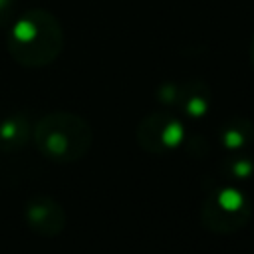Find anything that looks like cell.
<instances>
[{"mask_svg": "<svg viewBox=\"0 0 254 254\" xmlns=\"http://www.w3.org/2000/svg\"><path fill=\"white\" fill-rule=\"evenodd\" d=\"M6 46L16 64L46 67L64 50V30L54 14L44 8H32L10 24Z\"/></svg>", "mask_w": 254, "mask_h": 254, "instance_id": "cell-1", "label": "cell"}, {"mask_svg": "<svg viewBox=\"0 0 254 254\" xmlns=\"http://www.w3.org/2000/svg\"><path fill=\"white\" fill-rule=\"evenodd\" d=\"M32 141L44 159L69 165L89 153L93 131L91 125L73 111H50L32 127Z\"/></svg>", "mask_w": 254, "mask_h": 254, "instance_id": "cell-2", "label": "cell"}, {"mask_svg": "<svg viewBox=\"0 0 254 254\" xmlns=\"http://www.w3.org/2000/svg\"><path fill=\"white\" fill-rule=\"evenodd\" d=\"M252 216L248 196L234 187H218L206 194L200 204V224L214 234H234L242 230Z\"/></svg>", "mask_w": 254, "mask_h": 254, "instance_id": "cell-3", "label": "cell"}, {"mask_svg": "<svg viewBox=\"0 0 254 254\" xmlns=\"http://www.w3.org/2000/svg\"><path fill=\"white\" fill-rule=\"evenodd\" d=\"M137 145L151 155H167L185 141V125L171 111L147 113L135 129Z\"/></svg>", "mask_w": 254, "mask_h": 254, "instance_id": "cell-4", "label": "cell"}, {"mask_svg": "<svg viewBox=\"0 0 254 254\" xmlns=\"http://www.w3.org/2000/svg\"><path fill=\"white\" fill-rule=\"evenodd\" d=\"M24 220L28 228L44 238H54L64 232L67 214L62 202L50 194H34L24 204Z\"/></svg>", "mask_w": 254, "mask_h": 254, "instance_id": "cell-5", "label": "cell"}, {"mask_svg": "<svg viewBox=\"0 0 254 254\" xmlns=\"http://www.w3.org/2000/svg\"><path fill=\"white\" fill-rule=\"evenodd\" d=\"M177 107L190 119H202L212 107V91L202 79H187L179 85Z\"/></svg>", "mask_w": 254, "mask_h": 254, "instance_id": "cell-6", "label": "cell"}, {"mask_svg": "<svg viewBox=\"0 0 254 254\" xmlns=\"http://www.w3.org/2000/svg\"><path fill=\"white\" fill-rule=\"evenodd\" d=\"M32 139V123L26 113L14 111L0 121V153L12 155L22 151Z\"/></svg>", "mask_w": 254, "mask_h": 254, "instance_id": "cell-7", "label": "cell"}, {"mask_svg": "<svg viewBox=\"0 0 254 254\" xmlns=\"http://www.w3.org/2000/svg\"><path fill=\"white\" fill-rule=\"evenodd\" d=\"M218 139L228 151H242L254 143V123L246 115L228 117L218 131Z\"/></svg>", "mask_w": 254, "mask_h": 254, "instance_id": "cell-8", "label": "cell"}, {"mask_svg": "<svg viewBox=\"0 0 254 254\" xmlns=\"http://www.w3.org/2000/svg\"><path fill=\"white\" fill-rule=\"evenodd\" d=\"M222 169H224V175H228L236 181H242V179H250L254 175V161L246 155H234L224 161Z\"/></svg>", "mask_w": 254, "mask_h": 254, "instance_id": "cell-9", "label": "cell"}, {"mask_svg": "<svg viewBox=\"0 0 254 254\" xmlns=\"http://www.w3.org/2000/svg\"><path fill=\"white\" fill-rule=\"evenodd\" d=\"M179 85L181 83H173L167 81L157 89V101L167 105V107H177V99H179Z\"/></svg>", "mask_w": 254, "mask_h": 254, "instance_id": "cell-10", "label": "cell"}, {"mask_svg": "<svg viewBox=\"0 0 254 254\" xmlns=\"http://www.w3.org/2000/svg\"><path fill=\"white\" fill-rule=\"evenodd\" d=\"M16 2L14 0H0V26H10L16 18Z\"/></svg>", "mask_w": 254, "mask_h": 254, "instance_id": "cell-11", "label": "cell"}, {"mask_svg": "<svg viewBox=\"0 0 254 254\" xmlns=\"http://www.w3.org/2000/svg\"><path fill=\"white\" fill-rule=\"evenodd\" d=\"M248 58H250V65H252V69H254V34H252V38H250V46H248Z\"/></svg>", "mask_w": 254, "mask_h": 254, "instance_id": "cell-12", "label": "cell"}]
</instances>
